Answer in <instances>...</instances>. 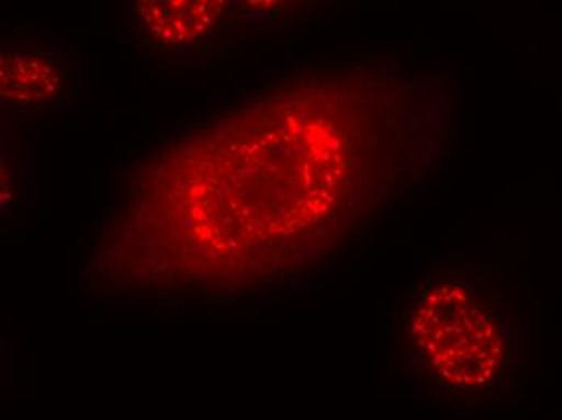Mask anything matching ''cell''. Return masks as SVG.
<instances>
[{"label":"cell","instance_id":"6da1fadb","mask_svg":"<svg viewBox=\"0 0 562 420\" xmlns=\"http://www.w3.org/2000/svg\"><path fill=\"white\" fill-rule=\"evenodd\" d=\"M409 334L427 377L458 395L502 388L509 371V340L488 299L458 282L422 293Z\"/></svg>","mask_w":562,"mask_h":420},{"label":"cell","instance_id":"3957f363","mask_svg":"<svg viewBox=\"0 0 562 420\" xmlns=\"http://www.w3.org/2000/svg\"><path fill=\"white\" fill-rule=\"evenodd\" d=\"M61 90L60 71L37 54H7L0 60V94L15 104L56 101Z\"/></svg>","mask_w":562,"mask_h":420},{"label":"cell","instance_id":"7a4b0ae2","mask_svg":"<svg viewBox=\"0 0 562 420\" xmlns=\"http://www.w3.org/2000/svg\"><path fill=\"white\" fill-rule=\"evenodd\" d=\"M224 5L214 0H143L136 12L160 43L183 44L207 34Z\"/></svg>","mask_w":562,"mask_h":420}]
</instances>
